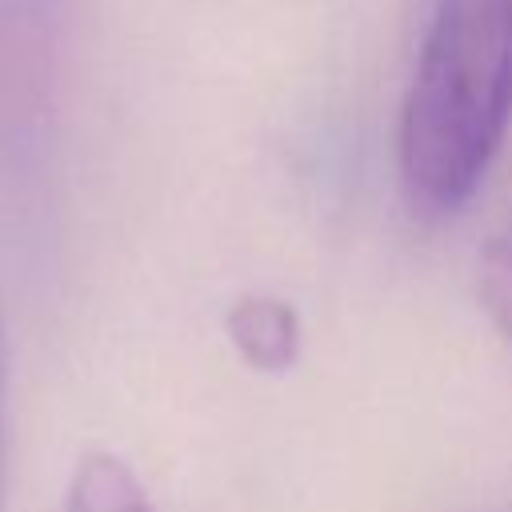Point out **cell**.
Returning <instances> with one entry per match:
<instances>
[{
    "instance_id": "cell-1",
    "label": "cell",
    "mask_w": 512,
    "mask_h": 512,
    "mask_svg": "<svg viewBox=\"0 0 512 512\" xmlns=\"http://www.w3.org/2000/svg\"><path fill=\"white\" fill-rule=\"evenodd\" d=\"M512 120V0H436L400 108L408 200L456 212L492 168Z\"/></svg>"
},
{
    "instance_id": "cell-2",
    "label": "cell",
    "mask_w": 512,
    "mask_h": 512,
    "mask_svg": "<svg viewBox=\"0 0 512 512\" xmlns=\"http://www.w3.org/2000/svg\"><path fill=\"white\" fill-rule=\"evenodd\" d=\"M224 324L236 352L260 372H284L300 352V316L276 296H240Z\"/></svg>"
},
{
    "instance_id": "cell-3",
    "label": "cell",
    "mask_w": 512,
    "mask_h": 512,
    "mask_svg": "<svg viewBox=\"0 0 512 512\" xmlns=\"http://www.w3.org/2000/svg\"><path fill=\"white\" fill-rule=\"evenodd\" d=\"M64 512H156V508L140 488L136 472L120 456L88 452L72 472Z\"/></svg>"
},
{
    "instance_id": "cell-4",
    "label": "cell",
    "mask_w": 512,
    "mask_h": 512,
    "mask_svg": "<svg viewBox=\"0 0 512 512\" xmlns=\"http://www.w3.org/2000/svg\"><path fill=\"white\" fill-rule=\"evenodd\" d=\"M480 300L500 336L512 344V212L500 220L480 252Z\"/></svg>"
}]
</instances>
